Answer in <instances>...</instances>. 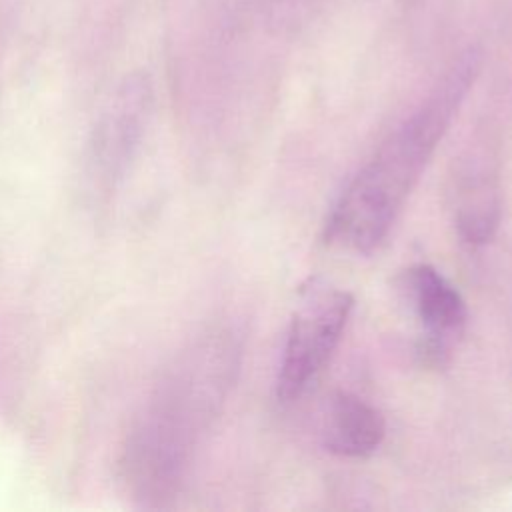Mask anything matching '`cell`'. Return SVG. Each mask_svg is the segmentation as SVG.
<instances>
[{
	"label": "cell",
	"instance_id": "1",
	"mask_svg": "<svg viewBox=\"0 0 512 512\" xmlns=\"http://www.w3.org/2000/svg\"><path fill=\"white\" fill-rule=\"evenodd\" d=\"M234 358L230 336L212 332L182 352L160 378L120 456V476L134 502L162 506L176 492L230 386Z\"/></svg>",
	"mask_w": 512,
	"mask_h": 512
},
{
	"label": "cell",
	"instance_id": "2",
	"mask_svg": "<svg viewBox=\"0 0 512 512\" xmlns=\"http://www.w3.org/2000/svg\"><path fill=\"white\" fill-rule=\"evenodd\" d=\"M478 68L480 54L464 52L428 100L388 136L350 180L326 224L330 242L360 254L378 248L446 134Z\"/></svg>",
	"mask_w": 512,
	"mask_h": 512
},
{
	"label": "cell",
	"instance_id": "3",
	"mask_svg": "<svg viewBox=\"0 0 512 512\" xmlns=\"http://www.w3.org/2000/svg\"><path fill=\"white\" fill-rule=\"evenodd\" d=\"M352 306L350 292L316 280L302 292L280 360L276 382L280 400L298 398L320 374L342 338Z\"/></svg>",
	"mask_w": 512,
	"mask_h": 512
},
{
	"label": "cell",
	"instance_id": "4",
	"mask_svg": "<svg viewBox=\"0 0 512 512\" xmlns=\"http://www.w3.org/2000/svg\"><path fill=\"white\" fill-rule=\"evenodd\" d=\"M152 106L146 74L126 76L102 106L88 140L86 172L100 192H110L130 168Z\"/></svg>",
	"mask_w": 512,
	"mask_h": 512
},
{
	"label": "cell",
	"instance_id": "5",
	"mask_svg": "<svg viewBox=\"0 0 512 512\" xmlns=\"http://www.w3.org/2000/svg\"><path fill=\"white\" fill-rule=\"evenodd\" d=\"M404 288L424 328L422 354L438 360L466 324V302L432 266L418 264L406 272Z\"/></svg>",
	"mask_w": 512,
	"mask_h": 512
},
{
	"label": "cell",
	"instance_id": "6",
	"mask_svg": "<svg viewBox=\"0 0 512 512\" xmlns=\"http://www.w3.org/2000/svg\"><path fill=\"white\" fill-rule=\"evenodd\" d=\"M384 434V418L372 404L348 392L332 398L322 428L326 450L346 458H364L382 444Z\"/></svg>",
	"mask_w": 512,
	"mask_h": 512
},
{
	"label": "cell",
	"instance_id": "7",
	"mask_svg": "<svg viewBox=\"0 0 512 512\" xmlns=\"http://www.w3.org/2000/svg\"><path fill=\"white\" fill-rule=\"evenodd\" d=\"M456 226L466 242L482 244L492 238L498 226V200L486 178L472 176L460 186Z\"/></svg>",
	"mask_w": 512,
	"mask_h": 512
},
{
	"label": "cell",
	"instance_id": "8",
	"mask_svg": "<svg viewBox=\"0 0 512 512\" xmlns=\"http://www.w3.org/2000/svg\"><path fill=\"white\" fill-rule=\"evenodd\" d=\"M258 4L272 22L292 24L310 8L312 0H258Z\"/></svg>",
	"mask_w": 512,
	"mask_h": 512
}]
</instances>
